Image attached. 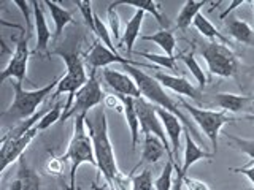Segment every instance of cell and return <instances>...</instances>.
<instances>
[{"instance_id": "obj_1", "label": "cell", "mask_w": 254, "mask_h": 190, "mask_svg": "<svg viewBox=\"0 0 254 190\" xmlns=\"http://www.w3.org/2000/svg\"><path fill=\"white\" fill-rule=\"evenodd\" d=\"M86 129L89 130V137L92 138L94 144V154H95V162H97V168L105 178L107 184L118 190V186L129 178L119 171L115 158V150L111 146L110 135H108V122H107V114L105 108L97 106L94 109V114L86 116Z\"/></svg>"}, {"instance_id": "obj_2", "label": "cell", "mask_w": 254, "mask_h": 190, "mask_svg": "<svg viewBox=\"0 0 254 190\" xmlns=\"http://www.w3.org/2000/svg\"><path fill=\"white\" fill-rule=\"evenodd\" d=\"M59 79L61 78H54L50 84H46L42 89H35V91H26L21 83H18L16 79L14 81L11 79L14 97H13L11 105L2 113V119L5 122L21 124L22 121H27L32 116H35L37 108L46 100V97H50V95L54 94L56 87L59 84Z\"/></svg>"}, {"instance_id": "obj_3", "label": "cell", "mask_w": 254, "mask_h": 190, "mask_svg": "<svg viewBox=\"0 0 254 190\" xmlns=\"http://www.w3.org/2000/svg\"><path fill=\"white\" fill-rule=\"evenodd\" d=\"M124 70L133 78V81L137 83V87L143 98H146L149 103H153L154 106L164 108L169 111V113L175 114L183 122L185 129L190 132V135L198 137V133L192 129V124H190L186 119V116L181 113L178 101H175L170 95L165 92L164 86L159 83L153 75H148L143 70H138V67H132V65H126Z\"/></svg>"}, {"instance_id": "obj_4", "label": "cell", "mask_w": 254, "mask_h": 190, "mask_svg": "<svg viewBox=\"0 0 254 190\" xmlns=\"http://www.w3.org/2000/svg\"><path fill=\"white\" fill-rule=\"evenodd\" d=\"M86 116L87 114L73 117V135H71L65 154L62 155L64 162H70V190L75 189V176L79 166L83 163L97 166L92 138L86 133Z\"/></svg>"}, {"instance_id": "obj_5", "label": "cell", "mask_w": 254, "mask_h": 190, "mask_svg": "<svg viewBox=\"0 0 254 190\" xmlns=\"http://www.w3.org/2000/svg\"><path fill=\"white\" fill-rule=\"evenodd\" d=\"M53 54L61 55L62 60L65 62V65H67V73L61 76L59 84H58V87H56L54 94L51 95V103H53V100L58 98L59 95L68 94V98H67V103H65V106H64V113H62V114H65L67 111H70V108L73 106L76 92L87 83L89 76H87V73H86L84 59L78 52L54 51Z\"/></svg>"}, {"instance_id": "obj_6", "label": "cell", "mask_w": 254, "mask_h": 190, "mask_svg": "<svg viewBox=\"0 0 254 190\" xmlns=\"http://www.w3.org/2000/svg\"><path fill=\"white\" fill-rule=\"evenodd\" d=\"M180 105L183 108L188 109V113L192 116L194 122L200 127V130L205 133V137L210 140L211 147H213V154H218V142H219V133L221 129L226 124H232L235 119L232 114L226 113V111H213V109H203V108H197L194 105H190L186 100H183L180 97Z\"/></svg>"}, {"instance_id": "obj_7", "label": "cell", "mask_w": 254, "mask_h": 190, "mask_svg": "<svg viewBox=\"0 0 254 190\" xmlns=\"http://www.w3.org/2000/svg\"><path fill=\"white\" fill-rule=\"evenodd\" d=\"M200 54L208 65L211 75L219 78H235L240 70V62L229 46L219 42H208L202 46Z\"/></svg>"}, {"instance_id": "obj_8", "label": "cell", "mask_w": 254, "mask_h": 190, "mask_svg": "<svg viewBox=\"0 0 254 190\" xmlns=\"http://www.w3.org/2000/svg\"><path fill=\"white\" fill-rule=\"evenodd\" d=\"M135 109H137V114L140 119V130L141 135H154L159 140L164 142L167 155H169V160L175 162V155L172 152V146L170 141L167 138V133L164 129V124L161 121V117L157 114V109L153 103H149L146 98H135Z\"/></svg>"}, {"instance_id": "obj_9", "label": "cell", "mask_w": 254, "mask_h": 190, "mask_svg": "<svg viewBox=\"0 0 254 190\" xmlns=\"http://www.w3.org/2000/svg\"><path fill=\"white\" fill-rule=\"evenodd\" d=\"M103 98H105V94H103L102 87L95 78V71H91L89 79L87 83L76 92L75 95V101L73 106L70 108V111H67L65 114H62L61 121L65 122L70 117H76L81 114H89V111L92 108L100 106V103H103Z\"/></svg>"}, {"instance_id": "obj_10", "label": "cell", "mask_w": 254, "mask_h": 190, "mask_svg": "<svg viewBox=\"0 0 254 190\" xmlns=\"http://www.w3.org/2000/svg\"><path fill=\"white\" fill-rule=\"evenodd\" d=\"M84 63H86V67H89L91 71H95V73H97L99 68H107L108 65H111V63H123L124 67L132 65V67H143V68H149V70H157V67L149 65V63L123 57L121 54L108 49V48L102 42H99V40H95L92 48L89 49V52L84 55Z\"/></svg>"}, {"instance_id": "obj_11", "label": "cell", "mask_w": 254, "mask_h": 190, "mask_svg": "<svg viewBox=\"0 0 254 190\" xmlns=\"http://www.w3.org/2000/svg\"><path fill=\"white\" fill-rule=\"evenodd\" d=\"M29 38L30 35H26V30L21 32V37L16 40L14 52L11 54V59L8 62V65L2 70V78L0 81L5 83L6 79H16L18 83H24L27 75V63L32 51L29 49Z\"/></svg>"}, {"instance_id": "obj_12", "label": "cell", "mask_w": 254, "mask_h": 190, "mask_svg": "<svg viewBox=\"0 0 254 190\" xmlns=\"http://www.w3.org/2000/svg\"><path fill=\"white\" fill-rule=\"evenodd\" d=\"M40 133V130L37 129V125L34 129H30L27 133H24L22 137L18 138H10V140H3L2 138V150H0V160H2V166L0 170L6 171L8 165H11L16 160H21L22 152L29 147V144L32 142L37 135Z\"/></svg>"}, {"instance_id": "obj_13", "label": "cell", "mask_w": 254, "mask_h": 190, "mask_svg": "<svg viewBox=\"0 0 254 190\" xmlns=\"http://www.w3.org/2000/svg\"><path fill=\"white\" fill-rule=\"evenodd\" d=\"M153 76L164 86V89H170L172 92L178 94V97H188L197 103H202V89L189 83L186 78L172 76L162 71H154Z\"/></svg>"}, {"instance_id": "obj_14", "label": "cell", "mask_w": 254, "mask_h": 190, "mask_svg": "<svg viewBox=\"0 0 254 190\" xmlns=\"http://www.w3.org/2000/svg\"><path fill=\"white\" fill-rule=\"evenodd\" d=\"M102 76L110 89L115 91L118 95H121V97H130V98L141 97L137 83L133 81V78L129 73H121V71H118V70L103 68Z\"/></svg>"}, {"instance_id": "obj_15", "label": "cell", "mask_w": 254, "mask_h": 190, "mask_svg": "<svg viewBox=\"0 0 254 190\" xmlns=\"http://www.w3.org/2000/svg\"><path fill=\"white\" fill-rule=\"evenodd\" d=\"M30 5H32V10H34V24H35V34H37V46H35V49L32 51V54L45 52L46 55H50V52H48V45H50V40L53 37H51L50 27H48L42 3L37 2V0H32Z\"/></svg>"}, {"instance_id": "obj_16", "label": "cell", "mask_w": 254, "mask_h": 190, "mask_svg": "<svg viewBox=\"0 0 254 190\" xmlns=\"http://www.w3.org/2000/svg\"><path fill=\"white\" fill-rule=\"evenodd\" d=\"M8 190H42V179L21 157L16 176L11 179Z\"/></svg>"}, {"instance_id": "obj_17", "label": "cell", "mask_w": 254, "mask_h": 190, "mask_svg": "<svg viewBox=\"0 0 254 190\" xmlns=\"http://www.w3.org/2000/svg\"><path fill=\"white\" fill-rule=\"evenodd\" d=\"M250 103H254V97H250V95H237V94L219 92V94L213 95L210 105L219 106L222 111H226V113L234 114V113H242L243 109L248 108Z\"/></svg>"}, {"instance_id": "obj_18", "label": "cell", "mask_w": 254, "mask_h": 190, "mask_svg": "<svg viewBox=\"0 0 254 190\" xmlns=\"http://www.w3.org/2000/svg\"><path fill=\"white\" fill-rule=\"evenodd\" d=\"M157 109V114L161 117V121L164 124V129H165V133H167V138L170 141V146H172V152L173 155H177L180 152V138H181V133H185V125L180 121V119L169 113L167 109L164 108H159L156 106Z\"/></svg>"}, {"instance_id": "obj_19", "label": "cell", "mask_w": 254, "mask_h": 190, "mask_svg": "<svg viewBox=\"0 0 254 190\" xmlns=\"http://www.w3.org/2000/svg\"><path fill=\"white\" fill-rule=\"evenodd\" d=\"M143 19H145V11L135 10L132 19L126 24L124 32H123V38H121V42H119V45L116 46L118 49H124L129 55L133 52V45L137 42V38L140 37Z\"/></svg>"}, {"instance_id": "obj_20", "label": "cell", "mask_w": 254, "mask_h": 190, "mask_svg": "<svg viewBox=\"0 0 254 190\" xmlns=\"http://www.w3.org/2000/svg\"><path fill=\"white\" fill-rule=\"evenodd\" d=\"M222 22H224L226 30L230 37L243 45L254 48V30L248 22L237 18V16H229V18H226Z\"/></svg>"}, {"instance_id": "obj_21", "label": "cell", "mask_w": 254, "mask_h": 190, "mask_svg": "<svg viewBox=\"0 0 254 190\" xmlns=\"http://www.w3.org/2000/svg\"><path fill=\"white\" fill-rule=\"evenodd\" d=\"M185 140H186V146H185V157H183V166L180 173L183 176H188V171L189 168L192 166L194 163H197L198 160L202 158H213L214 154L213 152H205L200 147L195 144V141L190 137V132L185 129Z\"/></svg>"}, {"instance_id": "obj_22", "label": "cell", "mask_w": 254, "mask_h": 190, "mask_svg": "<svg viewBox=\"0 0 254 190\" xmlns=\"http://www.w3.org/2000/svg\"><path fill=\"white\" fill-rule=\"evenodd\" d=\"M145 137V141H143V150H141V160L137 165V168L143 163H149V165H154L157 163L161 158L167 154L164 142L159 140L154 135H143Z\"/></svg>"}, {"instance_id": "obj_23", "label": "cell", "mask_w": 254, "mask_h": 190, "mask_svg": "<svg viewBox=\"0 0 254 190\" xmlns=\"http://www.w3.org/2000/svg\"><path fill=\"white\" fill-rule=\"evenodd\" d=\"M113 8H116L118 5H129V6H133L135 10H141L145 13H149L153 14V18L157 21V24L161 26L162 29L167 30V27H169V19L165 18V16L161 13V10H159L157 3L154 2V0H116V2H111L110 3Z\"/></svg>"}, {"instance_id": "obj_24", "label": "cell", "mask_w": 254, "mask_h": 190, "mask_svg": "<svg viewBox=\"0 0 254 190\" xmlns=\"http://www.w3.org/2000/svg\"><path fill=\"white\" fill-rule=\"evenodd\" d=\"M121 97V95H119ZM124 101V117L127 121V125L130 129V138H132V150L135 152L138 144V138H140V119L137 114V109H135V98L130 97H121Z\"/></svg>"}, {"instance_id": "obj_25", "label": "cell", "mask_w": 254, "mask_h": 190, "mask_svg": "<svg viewBox=\"0 0 254 190\" xmlns=\"http://www.w3.org/2000/svg\"><path fill=\"white\" fill-rule=\"evenodd\" d=\"M48 10H50L51 13V18L54 21V26H56V32H54V38H58L62 35L64 29H65L68 24H73V16H71V13L68 10H65V8L59 6V3L56 2H51V0H45L43 2Z\"/></svg>"}, {"instance_id": "obj_26", "label": "cell", "mask_w": 254, "mask_h": 190, "mask_svg": "<svg viewBox=\"0 0 254 190\" xmlns=\"http://www.w3.org/2000/svg\"><path fill=\"white\" fill-rule=\"evenodd\" d=\"M206 3H208L206 0H198V2L197 0H186L181 11L177 16V27L180 30H186L194 22L195 16L200 13V8L205 6Z\"/></svg>"}, {"instance_id": "obj_27", "label": "cell", "mask_w": 254, "mask_h": 190, "mask_svg": "<svg viewBox=\"0 0 254 190\" xmlns=\"http://www.w3.org/2000/svg\"><path fill=\"white\" fill-rule=\"evenodd\" d=\"M141 40H145V42H153L156 43L161 49L165 52V55H169V57H175V48H177V38H175L173 32H170L169 29H161L159 32L153 35H143L140 37Z\"/></svg>"}, {"instance_id": "obj_28", "label": "cell", "mask_w": 254, "mask_h": 190, "mask_svg": "<svg viewBox=\"0 0 254 190\" xmlns=\"http://www.w3.org/2000/svg\"><path fill=\"white\" fill-rule=\"evenodd\" d=\"M192 26L198 30V34L203 35L205 38H208L210 42H219V43H224V45H229V38L221 34V32L213 26V24L205 18L202 13H198L195 16V19L192 22Z\"/></svg>"}, {"instance_id": "obj_29", "label": "cell", "mask_w": 254, "mask_h": 190, "mask_svg": "<svg viewBox=\"0 0 254 190\" xmlns=\"http://www.w3.org/2000/svg\"><path fill=\"white\" fill-rule=\"evenodd\" d=\"M180 59L185 62V65L188 67V70L190 71V75H192L195 79H197V83H198V87L203 91L205 89V86L206 83H208V79H206V75L203 73V70L202 67L198 65V62L195 60L194 57V54L192 52H185V54H181L180 55Z\"/></svg>"}, {"instance_id": "obj_30", "label": "cell", "mask_w": 254, "mask_h": 190, "mask_svg": "<svg viewBox=\"0 0 254 190\" xmlns=\"http://www.w3.org/2000/svg\"><path fill=\"white\" fill-rule=\"evenodd\" d=\"M177 168H180V166L173 160H169L165 163L161 176L154 181L156 190H173V171H177Z\"/></svg>"}, {"instance_id": "obj_31", "label": "cell", "mask_w": 254, "mask_h": 190, "mask_svg": "<svg viewBox=\"0 0 254 190\" xmlns=\"http://www.w3.org/2000/svg\"><path fill=\"white\" fill-rule=\"evenodd\" d=\"M94 34L97 35V38H99V42H102L103 45H105L108 49H111V51H115L116 52V45H115V42H113V37H111V32L107 29V26L105 24L102 22V19L99 18V14H95L94 16Z\"/></svg>"}, {"instance_id": "obj_32", "label": "cell", "mask_w": 254, "mask_h": 190, "mask_svg": "<svg viewBox=\"0 0 254 190\" xmlns=\"http://www.w3.org/2000/svg\"><path fill=\"white\" fill-rule=\"evenodd\" d=\"M153 171L149 168L143 170L137 176H132L130 179V190H153Z\"/></svg>"}, {"instance_id": "obj_33", "label": "cell", "mask_w": 254, "mask_h": 190, "mask_svg": "<svg viewBox=\"0 0 254 190\" xmlns=\"http://www.w3.org/2000/svg\"><path fill=\"white\" fill-rule=\"evenodd\" d=\"M137 55L148 59L149 62L156 63V67H164L169 70H177V57H169V55L162 54H153V52H137Z\"/></svg>"}, {"instance_id": "obj_34", "label": "cell", "mask_w": 254, "mask_h": 190, "mask_svg": "<svg viewBox=\"0 0 254 190\" xmlns=\"http://www.w3.org/2000/svg\"><path fill=\"white\" fill-rule=\"evenodd\" d=\"M62 106H61V103H58V105H54L48 113L40 119L38 121V124H37V129L40 130V132H45V130H48L50 127L53 125V124H56L58 121H61V117H62Z\"/></svg>"}, {"instance_id": "obj_35", "label": "cell", "mask_w": 254, "mask_h": 190, "mask_svg": "<svg viewBox=\"0 0 254 190\" xmlns=\"http://www.w3.org/2000/svg\"><path fill=\"white\" fill-rule=\"evenodd\" d=\"M108 22H110V32L111 37H113V42H116V46L121 42V21H119V16L116 13V8H113L111 5H108Z\"/></svg>"}, {"instance_id": "obj_36", "label": "cell", "mask_w": 254, "mask_h": 190, "mask_svg": "<svg viewBox=\"0 0 254 190\" xmlns=\"http://www.w3.org/2000/svg\"><path fill=\"white\" fill-rule=\"evenodd\" d=\"M227 140H230L234 142V144L245 152L251 158V162L246 165V166H253L254 165V140H245V138H238V137H234V135H229L227 133Z\"/></svg>"}, {"instance_id": "obj_37", "label": "cell", "mask_w": 254, "mask_h": 190, "mask_svg": "<svg viewBox=\"0 0 254 190\" xmlns=\"http://www.w3.org/2000/svg\"><path fill=\"white\" fill-rule=\"evenodd\" d=\"M64 165H65V162H64L62 157L51 155L45 163V170H46V173H50L51 176H62V174H64Z\"/></svg>"}, {"instance_id": "obj_38", "label": "cell", "mask_w": 254, "mask_h": 190, "mask_svg": "<svg viewBox=\"0 0 254 190\" xmlns=\"http://www.w3.org/2000/svg\"><path fill=\"white\" fill-rule=\"evenodd\" d=\"M76 5L79 8V11H81L86 24L94 32V16H95V13L92 11V2H87V0H78Z\"/></svg>"}, {"instance_id": "obj_39", "label": "cell", "mask_w": 254, "mask_h": 190, "mask_svg": "<svg viewBox=\"0 0 254 190\" xmlns=\"http://www.w3.org/2000/svg\"><path fill=\"white\" fill-rule=\"evenodd\" d=\"M103 105L105 108H111L118 111V113H123L124 114V101L119 95L115 94H105V98H103Z\"/></svg>"}, {"instance_id": "obj_40", "label": "cell", "mask_w": 254, "mask_h": 190, "mask_svg": "<svg viewBox=\"0 0 254 190\" xmlns=\"http://www.w3.org/2000/svg\"><path fill=\"white\" fill-rule=\"evenodd\" d=\"M183 186H185L186 190H210L208 184L200 179H195V178H189L186 176L185 181H183Z\"/></svg>"}, {"instance_id": "obj_41", "label": "cell", "mask_w": 254, "mask_h": 190, "mask_svg": "<svg viewBox=\"0 0 254 190\" xmlns=\"http://www.w3.org/2000/svg\"><path fill=\"white\" fill-rule=\"evenodd\" d=\"M13 3L19 8L21 13H22V16L26 18L27 35H30V34H32V19H30V13H29V8H30V6H29V2H26V0H14Z\"/></svg>"}, {"instance_id": "obj_42", "label": "cell", "mask_w": 254, "mask_h": 190, "mask_svg": "<svg viewBox=\"0 0 254 190\" xmlns=\"http://www.w3.org/2000/svg\"><path fill=\"white\" fill-rule=\"evenodd\" d=\"M230 171H234V173H240V174H245V176L251 181V184L254 186V165H253V166H240V168H232Z\"/></svg>"}, {"instance_id": "obj_43", "label": "cell", "mask_w": 254, "mask_h": 190, "mask_svg": "<svg viewBox=\"0 0 254 190\" xmlns=\"http://www.w3.org/2000/svg\"><path fill=\"white\" fill-rule=\"evenodd\" d=\"M243 3H246V0H235V2H230V5H229V8L224 11V13H221V16H219V19H222L224 21L227 16H229V13L230 11H234L237 6H240V5H243Z\"/></svg>"}, {"instance_id": "obj_44", "label": "cell", "mask_w": 254, "mask_h": 190, "mask_svg": "<svg viewBox=\"0 0 254 190\" xmlns=\"http://www.w3.org/2000/svg\"><path fill=\"white\" fill-rule=\"evenodd\" d=\"M180 170L181 168L177 170V179L173 181V190H183V187H185V186H183V181H185L186 176H183V174L180 173Z\"/></svg>"}, {"instance_id": "obj_45", "label": "cell", "mask_w": 254, "mask_h": 190, "mask_svg": "<svg viewBox=\"0 0 254 190\" xmlns=\"http://www.w3.org/2000/svg\"><path fill=\"white\" fill-rule=\"evenodd\" d=\"M243 119H246V121H254V114H245Z\"/></svg>"}, {"instance_id": "obj_46", "label": "cell", "mask_w": 254, "mask_h": 190, "mask_svg": "<svg viewBox=\"0 0 254 190\" xmlns=\"http://www.w3.org/2000/svg\"><path fill=\"white\" fill-rule=\"evenodd\" d=\"M251 5L254 6V0H251ZM253 97H254V95H253Z\"/></svg>"}, {"instance_id": "obj_47", "label": "cell", "mask_w": 254, "mask_h": 190, "mask_svg": "<svg viewBox=\"0 0 254 190\" xmlns=\"http://www.w3.org/2000/svg\"><path fill=\"white\" fill-rule=\"evenodd\" d=\"M250 190H254V189H250Z\"/></svg>"}]
</instances>
